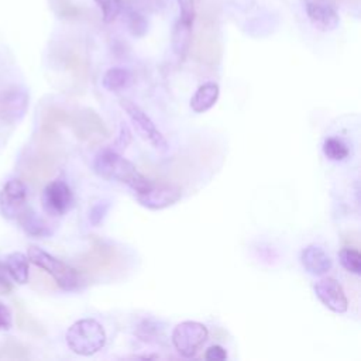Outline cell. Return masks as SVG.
Wrapping results in <instances>:
<instances>
[{
    "instance_id": "277c9868",
    "label": "cell",
    "mask_w": 361,
    "mask_h": 361,
    "mask_svg": "<svg viewBox=\"0 0 361 361\" xmlns=\"http://www.w3.org/2000/svg\"><path fill=\"white\" fill-rule=\"evenodd\" d=\"M172 344L185 358L195 357L209 338V330L203 323L186 320L178 323L172 330Z\"/></svg>"
},
{
    "instance_id": "9c48e42d",
    "label": "cell",
    "mask_w": 361,
    "mask_h": 361,
    "mask_svg": "<svg viewBox=\"0 0 361 361\" xmlns=\"http://www.w3.org/2000/svg\"><path fill=\"white\" fill-rule=\"evenodd\" d=\"M27 185L20 179H10L0 190V213L6 219H17L25 209Z\"/></svg>"
},
{
    "instance_id": "3957f363",
    "label": "cell",
    "mask_w": 361,
    "mask_h": 361,
    "mask_svg": "<svg viewBox=\"0 0 361 361\" xmlns=\"http://www.w3.org/2000/svg\"><path fill=\"white\" fill-rule=\"evenodd\" d=\"M28 259L38 267L39 269L45 271L48 275L54 278L56 285L62 288L63 290H76L82 285V278L80 274L65 264L63 261L55 258L49 252L44 251L42 248L37 245H30L28 247Z\"/></svg>"
},
{
    "instance_id": "ffe728a7",
    "label": "cell",
    "mask_w": 361,
    "mask_h": 361,
    "mask_svg": "<svg viewBox=\"0 0 361 361\" xmlns=\"http://www.w3.org/2000/svg\"><path fill=\"white\" fill-rule=\"evenodd\" d=\"M127 27L134 37H142L148 31V21L141 13L131 10L127 14Z\"/></svg>"
},
{
    "instance_id": "7402d4cb",
    "label": "cell",
    "mask_w": 361,
    "mask_h": 361,
    "mask_svg": "<svg viewBox=\"0 0 361 361\" xmlns=\"http://www.w3.org/2000/svg\"><path fill=\"white\" fill-rule=\"evenodd\" d=\"M110 209V202L107 200H100L97 203H94L89 212V221L92 226H100L102 221L104 220L107 212Z\"/></svg>"
},
{
    "instance_id": "2e32d148",
    "label": "cell",
    "mask_w": 361,
    "mask_h": 361,
    "mask_svg": "<svg viewBox=\"0 0 361 361\" xmlns=\"http://www.w3.org/2000/svg\"><path fill=\"white\" fill-rule=\"evenodd\" d=\"M6 268L8 275L20 285L27 283L30 278V267H28V257L20 251L11 252L6 258Z\"/></svg>"
},
{
    "instance_id": "30bf717a",
    "label": "cell",
    "mask_w": 361,
    "mask_h": 361,
    "mask_svg": "<svg viewBox=\"0 0 361 361\" xmlns=\"http://www.w3.org/2000/svg\"><path fill=\"white\" fill-rule=\"evenodd\" d=\"M314 293L319 300L334 313H344L348 309V300L340 282L334 278L324 276L314 283Z\"/></svg>"
},
{
    "instance_id": "484cf974",
    "label": "cell",
    "mask_w": 361,
    "mask_h": 361,
    "mask_svg": "<svg viewBox=\"0 0 361 361\" xmlns=\"http://www.w3.org/2000/svg\"><path fill=\"white\" fill-rule=\"evenodd\" d=\"M11 290V282L8 278V272L6 265L0 264V292L1 293H7Z\"/></svg>"
},
{
    "instance_id": "8fae6325",
    "label": "cell",
    "mask_w": 361,
    "mask_h": 361,
    "mask_svg": "<svg viewBox=\"0 0 361 361\" xmlns=\"http://www.w3.org/2000/svg\"><path fill=\"white\" fill-rule=\"evenodd\" d=\"M300 262L303 268L314 276L326 275L333 268V259L320 245H306L300 252Z\"/></svg>"
},
{
    "instance_id": "52a82bcc",
    "label": "cell",
    "mask_w": 361,
    "mask_h": 361,
    "mask_svg": "<svg viewBox=\"0 0 361 361\" xmlns=\"http://www.w3.org/2000/svg\"><path fill=\"white\" fill-rule=\"evenodd\" d=\"M28 92L21 86H10L0 93V118L7 124L18 123L27 113Z\"/></svg>"
},
{
    "instance_id": "8992f818",
    "label": "cell",
    "mask_w": 361,
    "mask_h": 361,
    "mask_svg": "<svg viewBox=\"0 0 361 361\" xmlns=\"http://www.w3.org/2000/svg\"><path fill=\"white\" fill-rule=\"evenodd\" d=\"M138 203L151 210H162L182 197V190L179 186L172 183H151L141 192L134 193Z\"/></svg>"
},
{
    "instance_id": "7c38bea8",
    "label": "cell",
    "mask_w": 361,
    "mask_h": 361,
    "mask_svg": "<svg viewBox=\"0 0 361 361\" xmlns=\"http://www.w3.org/2000/svg\"><path fill=\"white\" fill-rule=\"evenodd\" d=\"M306 13L312 25L324 32L336 30L340 23L338 13L333 6H329V4L307 1Z\"/></svg>"
},
{
    "instance_id": "7a4b0ae2",
    "label": "cell",
    "mask_w": 361,
    "mask_h": 361,
    "mask_svg": "<svg viewBox=\"0 0 361 361\" xmlns=\"http://www.w3.org/2000/svg\"><path fill=\"white\" fill-rule=\"evenodd\" d=\"M104 327L96 319H80L66 331L68 347L79 355H93L106 344Z\"/></svg>"
},
{
    "instance_id": "ac0fdd59",
    "label": "cell",
    "mask_w": 361,
    "mask_h": 361,
    "mask_svg": "<svg viewBox=\"0 0 361 361\" xmlns=\"http://www.w3.org/2000/svg\"><path fill=\"white\" fill-rule=\"evenodd\" d=\"M323 154L330 161H344L348 157V147L336 137H329L323 142Z\"/></svg>"
},
{
    "instance_id": "d4e9b609",
    "label": "cell",
    "mask_w": 361,
    "mask_h": 361,
    "mask_svg": "<svg viewBox=\"0 0 361 361\" xmlns=\"http://www.w3.org/2000/svg\"><path fill=\"white\" fill-rule=\"evenodd\" d=\"M13 326V316L10 309L0 302V330H10Z\"/></svg>"
},
{
    "instance_id": "9a60e30c",
    "label": "cell",
    "mask_w": 361,
    "mask_h": 361,
    "mask_svg": "<svg viewBox=\"0 0 361 361\" xmlns=\"http://www.w3.org/2000/svg\"><path fill=\"white\" fill-rule=\"evenodd\" d=\"M133 75L128 69L114 66L104 72L102 78V86L107 92H120L123 89H127L131 85Z\"/></svg>"
},
{
    "instance_id": "5bb4252c",
    "label": "cell",
    "mask_w": 361,
    "mask_h": 361,
    "mask_svg": "<svg viewBox=\"0 0 361 361\" xmlns=\"http://www.w3.org/2000/svg\"><path fill=\"white\" fill-rule=\"evenodd\" d=\"M192 27L193 24L178 20L172 28V37H171L172 51L180 61H183L189 52L190 41H192Z\"/></svg>"
},
{
    "instance_id": "44dd1931",
    "label": "cell",
    "mask_w": 361,
    "mask_h": 361,
    "mask_svg": "<svg viewBox=\"0 0 361 361\" xmlns=\"http://www.w3.org/2000/svg\"><path fill=\"white\" fill-rule=\"evenodd\" d=\"M99 8L102 10L103 21L111 23L117 18V16L121 13L123 1L121 0H94Z\"/></svg>"
},
{
    "instance_id": "ba28073f",
    "label": "cell",
    "mask_w": 361,
    "mask_h": 361,
    "mask_svg": "<svg viewBox=\"0 0 361 361\" xmlns=\"http://www.w3.org/2000/svg\"><path fill=\"white\" fill-rule=\"evenodd\" d=\"M44 210L51 216L65 214L73 204V195L71 188L62 179L49 182L41 196Z\"/></svg>"
},
{
    "instance_id": "cb8c5ba5",
    "label": "cell",
    "mask_w": 361,
    "mask_h": 361,
    "mask_svg": "<svg viewBox=\"0 0 361 361\" xmlns=\"http://www.w3.org/2000/svg\"><path fill=\"white\" fill-rule=\"evenodd\" d=\"M204 358L209 361H223L227 358V351L221 345H210L204 353Z\"/></svg>"
},
{
    "instance_id": "603a6c76",
    "label": "cell",
    "mask_w": 361,
    "mask_h": 361,
    "mask_svg": "<svg viewBox=\"0 0 361 361\" xmlns=\"http://www.w3.org/2000/svg\"><path fill=\"white\" fill-rule=\"evenodd\" d=\"M179 6V20L193 24L195 21V0H176Z\"/></svg>"
},
{
    "instance_id": "4fadbf2b",
    "label": "cell",
    "mask_w": 361,
    "mask_h": 361,
    "mask_svg": "<svg viewBox=\"0 0 361 361\" xmlns=\"http://www.w3.org/2000/svg\"><path fill=\"white\" fill-rule=\"evenodd\" d=\"M220 89L216 82H206L200 85L190 99V109L195 113H204L210 110L219 100Z\"/></svg>"
},
{
    "instance_id": "e0dca14e",
    "label": "cell",
    "mask_w": 361,
    "mask_h": 361,
    "mask_svg": "<svg viewBox=\"0 0 361 361\" xmlns=\"http://www.w3.org/2000/svg\"><path fill=\"white\" fill-rule=\"evenodd\" d=\"M17 220L20 221L21 227L24 228V231L30 235H34V237H47L49 235L52 231L51 228L48 227V224L37 216V213H34L32 210L30 209H24L20 216L17 217Z\"/></svg>"
},
{
    "instance_id": "6da1fadb",
    "label": "cell",
    "mask_w": 361,
    "mask_h": 361,
    "mask_svg": "<svg viewBox=\"0 0 361 361\" xmlns=\"http://www.w3.org/2000/svg\"><path fill=\"white\" fill-rule=\"evenodd\" d=\"M93 171L107 179L126 183L134 193L144 190L151 179L138 172L135 165L114 149H102L93 159Z\"/></svg>"
},
{
    "instance_id": "d6986e66",
    "label": "cell",
    "mask_w": 361,
    "mask_h": 361,
    "mask_svg": "<svg viewBox=\"0 0 361 361\" xmlns=\"http://www.w3.org/2000/svg\"><path fill=\"white\" fill-rule=\"evenodd\" d=\"M340 264L350 274L358 275L361 272V254L355 248H341L338 252Z\"/></svg>"
},
{
    "instance_id": "5b68a950",
    "label": "cell",
    "mask_w": 361,
    "mask_h": 361,
    "mask_svg": "<svg viewBox=\"0 0 361 361\" xmlns=\"http://www.w3.org/2000/svg\"><path fill=\"white\" fill-rule=\"evenodd\" d=\"M123 110L127 113L133 127L138 133V135L149 142L155 149L166 151L168 149V141L162 135V133L157 128L154 121L149 118V116L135 103H133L128 99H121L120 102Z\"/></svg>"
}]
</instances>
